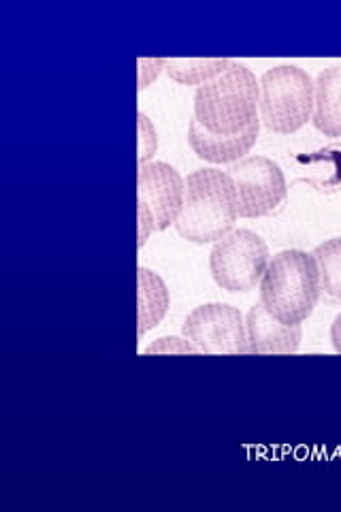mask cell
<instances>
[{
	"label": "cell",
	"instance_id": "cell-7",
	"mask_svg": "<svg viewBox=\"0 0 341 512\" xmlns=\"http://www.w3.org/2000/svg\"><path fill=\"white\" fill-rule=\"evenodd\" d=\"M184 338L205 355H248V331L243 314L226 303L194 308L182 325Z\"/></svg>",
	"mask_w": 341,
	"mask_h": 512
},
{
	"label": "cell",
	"instance_id": "cell-10",
	"mask_svg": "<svg viewBox=\"0 0 341 512\" xmlns=\"http://www.w3.org/2000/svg\"><path fill=\"white\" fill-rule=\"evenodd\" d=\"M261 131V120H256L246 131L237 135H214L205 131L197 118L190 120L188 126V143L199 158L209 160V163H237L246 158Z\"/></svg>",
	"mask_w": 341,
	"mask_h": 512
},
{
	"label": "cell",
	"instance_id": "cell-16",
	"mask_svg": "<svg viewBox=\"0 0 341 512\" xmlns=\"http://www.w3.org/2000/svg\"><path fill=\"white\" fill-rule=\"evenodd\" d=\"M169 352H184V355H194V352H199V348L190 342L180 340V338H160L145 348V355H169Z\"/></svg>",
	"mask_w": 341,
	"mask_h": 512
},
{
	"label": "cell",
	"instance_id": "cell-2",
	"mask_svg": "<svg viewBox=\"0 0 341 512\" xmlns=\"http://www.w3.org/2000/svg\"><path fill=\"white\" fill-rule=\"evenodd\" d=\"M320 271L314 254L282 250L269 261L261 280V303L284 325H301L320 299Z\"/></svg>",
	"mask_w": 341,
	"mask_h": 512
},
{
	"label": "cell",
	"instance_id": "cell-8",
	"mask_svg": "<svg viewBox=\"0 0 341 512\" xmlns=\"http://www.w3.org/2000/svg\"><path fill=\"white\" fill-rule=\"evenodd\" d=\"M137 197L152 212L156 231L177 222L184 207L186 180L169 163H148L139 167Z\"/></svg>",
	"mask_w": 341,
	"mask_h": 512
},
{
	"label": "cell",
	"instance_id": "cell-4",
	"mask_svg": "<svg viewBox=\"0 0 341 512\" xmlns=\"http://www.w3.org/2000/svg\"><path fill=\"white\" fill-rule=\"evenodd\" d=\"M261 84V124L273 133L292 135L312 120L316 82L310 73L295 64H280L263 73Z\"/></svg>",
	"mask_w": 341,
	"mask_h": 512
},
{
	"label": "cell",
	"instance_id": "cell-19",
	"mask_svg": "<svg viewBox=\"0 0 341 512\" xmlns=\"http://www.w3.org/2000/svg\"><path fill=\"white\" fill-rule=\"evenodd\" d=\"M331 342H333L335 352H339L341 355V314L335 316L333 325H331Z\"/></svg>",
	"mask_w": 341,
	"mask_h": 512
},
{
	"label": "cell",
	"instance_id": "cell-18",
	"mask_svg": "<svg viewBox=\"0 0 341 512\" xmlns=\"http://www.w3.org/2000/svg\"><path fill=\"white\" fill-rule=\"evenodd\" d=\"M137 214H139V248H143L145 242H148V237L156 231V222L152 218V212L143 203L137 205Z\"/></svg>",
	"mask_w": 341,
	"mask_h": 512
},
{
	"label": "cell",
	"instance_id": "cell-13",
	"mask_svg": "<svg viewBox=\"0 0 341 512\" xmlns=\"http://www.w3.org/2000/svg\"><path fill=\"white\" fill-rule=\"evenodd\" d=\"M229 58H169L167 75L182 86H203L229 69Z\"/></svg>",
	"mask_w": 341,
	"mask_h": 512
},
{
	"label": "cell",
	"instance_id": "cell-17",
	"mask_svg": "<svg viewBox=\"0 0 341 512\" xmlns=\"http://www.w3.org/2000/svg\"><path fill=\"white\" fill-rule=\"evenodd\" d=\"M137 67H139V90H145L152 82H156V77L160 75L162 69H167V58H139Z\"/></svg>",
	"mask_w": 341,
	"mask_h": 512
},
{
	"label": "cell",
	"instance_id": "cell-1",
	"mask_svg": "<svg viewBox=\"0 0 341 512\" xmlns=\"http://www.w3.org/2000/svg\"><path fill=\"white\" fill-rule=\"evenodd\" d=\"M237 192L229 173L197 169L186 178V197L175 229L192 244L220 242L237 222Z\"/></svg>",
	"mask_w": 341,
	"mask_h": 512
},
{
	"label": "cell",
	"instance_id": "cell-5",
	"mask_svg": "<svg viewBox=\"0 0 341 512\" xmlns=\"http://www.w3.org/2000/svg\"><path fill=\"white\" fill-rule=\"evenodd\" d=\"M271 261L269 246L250 229H235L216 242L209 254V271L229 293H248L263 280Z\"/></svg>",
	"mask_w": 341,
	"mask_h": 512
},
{
	"label": "cell",
	"instance_id": "cell-9",
	"mask_svg": "<svg viewBox=\"0 0 341 512\" xmlns=\"http://www.w3.org/2000/svg\"><path fill=\"white\" fill-rule=\"evenodd\" d=\"M248 355H295L301 346V325H284L275 320L261 301L246 316Z\"/></svg>",
	"mask_w": 341,
	"mask_h": 512
},
{
	"label": "cell",
	"instance_id": "cell-15",
	"mask_svg": "<svg viewBox=\"0 0 341 512\" xmlns=\"http://www.w3.org/2000/svg\"><path fill=\"white\" fill-rule=\"evenodd\" d=\"M137 120H139V165H148V160L158 150L156 128H154L152 120L143 114V111H139Z\"/></svg>",
	"mask_w": 341,
	"mask_h": 512
},
{
	"label": "cell",
	"instance_id": "cell-12",
	"mask_svg": "<svg viewBox=\"0 0 341 512\" xmlns=\"http://www.w3.org/2000/svg\"><path fill=\"white\" fill-rule=\"evenodd\" d=\"M139 280V338L154 329L171 306L169 288L158 274L148 267L137 269Z\"/></svg>",
	"mask_w": 341,
	"mask_h": 512
},
{
	"label": "cell",
	"instance_id": "cell-3",
	"mask_svg": "<svg viewBox=\"0 0 341 512\" xmlns=\"http://www.w3.org/2000/svg\"><path fill=\"white\" fill-rule=\"evenodd\" d=\"M261 84L246 64L231 62L229 69L194 94V118L214 135H237L258 120Z\"/></svg>",
	"mask_w": 341,
	"mask_h": 512
},
{
	"label": "cell",
	"instance_id": "cell-14",
	"mask_svg": "<svg viewBox=\"0 0 341 512\" xmlns=\"http://www.w3.org/2000/svg\"><path fill=\"white\" fill-rule=\"evenodd\" d=\"M320 271V288L324 295L341 301V237L327 239L314 250Z\"/></svg>",
	"mask_w": 341,
	"mask_h": 512
},
{
	"label": "cell",
	"instance_id": "cell-6",
	"mask_svg": "<svg viewBox=\"0 0 341 512\" xmlns=\"http://www.w3.org/2000/svg\"><path fill=\"white\" fill-rule=\"evenodd\" d=\"M241 218H263L280 210L288 195L286 175L267 156H246L229 167Z\"/></svg>",
	"mask_w": 341,
	"mask_h": 512
},
{
	"label": "cell",
	"instance_id": "cell-11",
	"mask_svg": "<svg viewBox=\"0 0 341 512\" xmlns=\"http://www.w3.org/2000/svg\"><path fill=\"white\" fill-rule=\"evenodd\" d=\"M312 122L322 135L341 137V64L320 71Z\"/></svg>",
	"mask_w": 341,
	"mask_h": 512
}]
</instances>
